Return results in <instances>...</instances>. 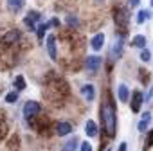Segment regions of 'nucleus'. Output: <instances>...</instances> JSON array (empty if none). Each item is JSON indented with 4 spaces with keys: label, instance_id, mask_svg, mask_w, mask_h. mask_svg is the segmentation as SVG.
Instances as JSON below:
<instances>
[{
    "label": "nucleus",
    "instance_id": "1",
    "mask_svg": "<svg viewBox=\"0 0 153 151\" xmlns=\"http://www.w3.org/2000/svg\"><path fill=\"white\" fill-rule=\"evenodd\" d=\"M101 119H103V124H105V130L110 137L115 135V110H114V104L110 101H106L101 108Z\"/></svg>",
    "mask_w": 153,
    "mask_h": 151
},
{
    "label": "nucleus",
    "instance_id": "2",
    "mask_svg": "<svg viewBox=\"0 0 153 151\" xmlns=\"http://www.w3.org/2000/svg\"><path fill=\"white\" fill-rule=\"evenodd\" d=\"M38 112H40V104H38L36 101H27V103L24 104V115H25L27 119L38 115Z\"/></svg>",
    "mask_w": 153,
    "mask_h": 151
},
{
    "label": "nucleus",
    "instance_id": "3",
    "mask_svg": "<svg viewBox=\"0 0 153 151\" xmlns=\"http://www.w3.org/2000/svg\"><path fill=\"white\" fill-rule=\"evenodd\" d=\"M101 65H103V59H101L99 56H88V58H87V68H88V72L96 74Z\"/></svg>",
    "mask_w": 153,
    "mask_h": 151
},
{
    "label": "nucleus",
    "instance_id": "4",
    "mask_svg": "<svg viewBox=\"0 0 153 151\" xmlns=\"http://www.w3.org/2000/svg\"><path fill=\"white\" fill-rule=\"evenodd\" d=\"M115 24L119 27H126L128 25V13H126V9H123V7L115 9Z\"/></svg>",
    "mask_w": 153,
    "mask_h": 151
},
{
    "label": "nucleus",
    "instance_id": "5",
    "mask_svg": "<svg viewBox=\"0 0 153 151\" xmlns=\"http://www.w3.org/2000/svg\"><path fill=\"white\" fill-rule=\"evenodd\" d=\"M47 50H49L51 59H58V54H56V38L52 34L47 36Z\"/></svg>",
    "mask_w": 153,
    "mask_h": 151
},
{
    "label": "nucleus",
    "instance_id": "6",
    "mask_svg": "<svg viewBox=\"0 0 153 151\" xmlns=\"http://www.w3.org/2000/svg\"><path fill=\"white\" fill-rule=\"evenodd\" d=\"M81 94H83V97H85V101H94V97H96V90H94V85H83L81 87Z\"/></svg>",
    "mask_w": 153,
    "mask_h": 151
},
{
    "label": "nucleus",
    "instance_id": "7",
    "mask_svg": "<svg viewBox=\"0 0 153 151\" xmlns=\"http://www.w3.org/2000/svg\"><path fill=\"white\" fill-rule=\"evenodd\" d=\"M103 43H105V34H103V33L96 34V36L92 38V41H90V45H92L94 50H101V49H103Z\"/></svg>",
    "mask_w": 153,
    "mask_h": 151
},
{
    "label": "nucleus",
    "instance_id": "8",
    "mask_svg": "<svg viewBox=\"0 0 153 151\" xmlns=\"http://www.w3.org/2000/svg\"><path fill=\"white\" fill-rule=\"evenodd\" d=\"M140 104H142V94H140V92H133V97H131V110H133V112H139V110H140Z\"/></svg>",
    "mask_w": 153,
    "mask_h": 151
},
{
    "label": "nucleus",
    "instance_id": "9",
    "mask_svg": "<svg viewBox=\"0 0 153 151\" xmlns=\"http://www.w3.org/2000/svg\"><path fill=\"white\" fill-rule=\"evenodd\" d=\"M72 131V126L68 124V122H59L58 126H56V133L59 135V137H63V135H68Z\"/></svg>",
    "mask_w": 153,
    "mask_h": 151
},
{
    "label": "nucleus",
    "instance_id": "10",
    "mask_svg": "<svg viewBox=\"0 0 153 151\" xmlns=\"http://www.w3.org/2000/svg\"><path fill=\"white\" fill-rule=\"evenodd\" d=\"M24 2L25 0H7V7H9L11 13H16L24 7Z\"/></svg>",
    "mask_w": 153,
    "mask_h": 151
},
{
    "label": "nucleus",
    "instance_id": "11",
    "mask_svg": "<svg viewBox=\"0 0 153 151\" xmlns=\"http://www.w3.org/2000/svg\"><path fill=\"white\" fill-rule=\"evenodd\" d=\"M117 94H119V101H121V103H126L128 97H130V92H128V87H126V85H119Z\"/></svg>",
    "mask_w": 153,
    "mask_h": 151
},
{
    "label": "nucleus",
    "instance_id": "12",
    "mask_svg": "<svg viewBox=\"0 0 153 151\" xmlns=\"http://www.w3.org/2000/svg\"><path fill=\"white\" fill-rule=\"evenodd\" d=\"M85 131L88 137H96L97 135V124L94 121H87V126H85Z\"/></svg>",
    "mask_w": 153,
    "mask_h": 151
},
{
    "label": "nucleus",
    "instance_id": "13",
    "mask_svg": "<svg viewBox=\"0 0 153 151\" xmlns=\"http://www.w3.org/2000/svg\"><path fill=\"white\" fill-rule=\"evenodd\" d=\"M78 144H79V142H78V138L74 137V138H70L68 142H65V144H63L61 151H76V149H78Z\"/></svg>",
    "mask_w": 153,
    "mask_h": 151
},
{
    "label": "nucleus",
    "instance_id": "14",
    "mask_svg": "<svg viewBox=\"0 0 153 151\" xmlns=\"http://www.w3.org/2000/svg\"><path fill=\"white\" fill-rule=\"evenodd\" d=\"M18 38H20V34H18V31L15 29V31H9V33L2 38V41H4V43H13V41H16Z\"/></svg>",
    "mask_w": 153,
    "mask_h": 151
},
{
    "label": "nucleus",
    "instance_id": "15",
    "mask_svg": "<svg viewBox=\"0 0 153 151\" xmlns=\"http://www.w3.org/2000/svg\"><path fill=\"white\" fill-rule=\"evenodd\" d=\"M149 16H151V13L148 9H140L139 15H137V24H144V20H148Z\"/></svg>",
    "mask_w": 153,
    "mask_h": 151
},
{
    "label": "nucleus",
    "instance_id": "16",
    "mask_svg": "<svg viewBox=\"0 0 153 151\" xmlns=\"http://www.w3.org/2000/svg\"><path fill=\"white\" fill-rule=\"evenodd\" d=\"M133 45H135V47H140V49H144V47H146V36H142V34H137V36L133 38Z\"/></svg>",
    "mask_w": 153,
    "mask_h": 151
},
{
    "label": "nucleus",
    "instance_id": "17",
    "mask_svg": "<svg viewBox=\"0 0 153 151\" xmlns=\"http://www.w3.org/2000/svg\"><path fill=\"white\" fill-rule=\"evenodd\" d=\"M15 87H16V90L20 92V90H25V79L22 78V76H16V79H15Z\"/></svg>",
    "mask_w": 153,
    "mask_h": 151
},
{
    "label": "nucleus",
    "instance_id": "18",
    "mask_svg": "<svg viewBox=\"0 0 153 151\" xmlns=\"http://www.w3.org/2000/svg\"><path fill=\"white\" fill-rule=\"evenodd\" d=\"M148 122H149V113H146V115H144V119L139 122V131H146V128H148Z\"/></svg>",
    "mask_w": 153,
    "mask_h": 151
},
{
    "label": "nucleus",
    "instance_id": "19",
    "mask_svg": "<svg viewBox=\"0 0 153 151\" xmlns=\"http://www.w3.org/2000/svg\"><path fill=\"white\" fill-rule=\"evenodd\" d=\"M49 27H51V22H49V24H42V25L38 27V38H40V40L45 36V31H47Z\"/></svg>",
    "mask_w": 153,
    "mask_h": 151
},
{
    "label": "nucleus",
    "instance_id": "20",
    "mask_svg": "<svg viewBox=\"0 0 153 151\" xmlns=\"http://www.w3.org/2000/svg\"><path fill=\"white\" fill-rule=\"evenodd\" d=\"M6 101H7V103H16V101H18V92H9V94L6 95Z\"/></svg>",
    "mask_w": 153,
    "mask_h": 151
},
{
    "label": "nucleus",
    "instance_id": "21",
    "mask_svg": "<svg viewBox=\"0 0 153 151\" xmlns=\"http://www.w3.org/2000/svg\"><path fill=\"white\" fill-rule=\"evenodd\" d=\"M140 59H142V61H149V59H151V52H149L148 49H142V52H140Z\"/></svg>",
    "mask_w": 153,
    "mask_h": 151
},
{
    "label": "nucleus",
    "instance_id": "22",
    "mask_svg": "<svg viewBox=\"0 0 153 151\" xmlns=\"http://www.w3.org/2000/svg\"><path fill=\"white\" fill-rule=\"evenodd\" d=\"M121 49H123V38L119 36V40H115V47H114V54H115V52L119 54V52H121Z\"/></svg>",
    "mask_w": 153,
    "mask_h": 151
},
{
    "label": "nucleus",
    "instance_id": "23",
    "mask_svg": "<svg viewBox=\"0 0 153 151\" xmlns=\"http://www.w3.org/2000/svg\"><path fill=\"white\" fill-rule=\"evenodd\" d=\"M27 18H31L33 22H36V20H40V13H38V11H29Z\"/></svg>",
    "mask_w": 153,
    "mask_h": 151
},
{
    "label": "nucleus",
    "instance_id": "24",
    "mask_svg": "<svg viewBox=\"0 0 153 151\" xmlns=\"http://www.w3.org/2000/svg\"><path fill=\"white\" fill-rule=\"evenodd\" d=\"M67 22H68V25H74V27L78 25V18L72 16V15H68V16H67Z\"/></svg>",
    "mask_w": 153,
    "mask_h": 151
},
{
    "label": "nucleus",
    "instance_id": "25",
    "mask_svg": "<svg viewBox=\"0 0 153 151\" xmlns=\"http://www.w3.org/2000/svg\"><path fill=\"white\" fill-rule=\"evenodd\" d=\"M153 146V130L148 133V140H146V147H151Z\"/></svg>",
    "mask_w": 153,
    "mask_h": 151
},
{
    "label": "nucleus",
    "instance_id": "26",
    "mask_svg": "<svg viewBox=\"0 0 153 151\" xmlns=\"http://www.w3.org/2000/svg\"><path fill=\"white\" fill-rule=\"evenodd\" d=\"M24 24L29 27V31H34V22H33L31 18H25V20H24Z\"/></svg>",
    "mask_w": 153,
    "mask_h": 151
},
{
    "label": "nucleus",
    "instance_id": "27",
    "mask_svg": "<svg viewBox=\"0 0 153 151\" xmlns=\"http://www.w3.org/2000/svg\"><path fill=\"white\" fill-rule=\"evenodd\" d=\"M81 151H92V146L88 142H81Z\"/></svg>",
    "mask_w": 153,
    "mask_h": 151
},
{
    "label": "nucleus",
    "instance_id": "28",
    "mask_svg": "<svg viewBox=\"0 0 153 151\" xmlns=\"http://www.w3.org/2000/svg\"><path fill=\"white\" fill-rule=\"evenodd\" d=\"M128 2L131 4V7H135V6H139V2H140V0H128Z\"/></svg>",
    "mask_w": 153,
    "mask_h": 151
},
{
    "label": "nucleus",
    "instance_id": "29",
    "mask_svg": "<svg viewBox=\"0 0 153 151\" xmlns=\"http://www.w3.org/2000/svg\"><path fill=\"white\" fill-rule=\"evenodd\" d=\"M117 151H126V142H121V146H119Z\"/></svg>",
    "mask_w": 153,
    "mask_h": 151
},
{
    "label": "nucleus",
    "instance_id": "30",
    "mask_svg": "<svg viewBox=\"0 0 153 151\" xmlns=\"http://www.w3.org/2000/svg\"><path fill=\"white\" fill-rule=\"evenodd\" d=\"M96 2H103V0H96Z\"/></svg>",
    "mask_w": 153,
    "mask_h": 151
},
{
    "label": "nucleus",
    "instance_id": "31",
    "mask_svg": "<svg viewBox=\"0 0 153 151\" xmlns=\"http://www.w3.org/2000/svg\"><path fill=\"white\" fill-rule=\"evenodd\" d=\"M151 6H153V0H151Z\"/></svg>",
    "mask_w": 153,
    "mask_h": 151
}]
</instances>
